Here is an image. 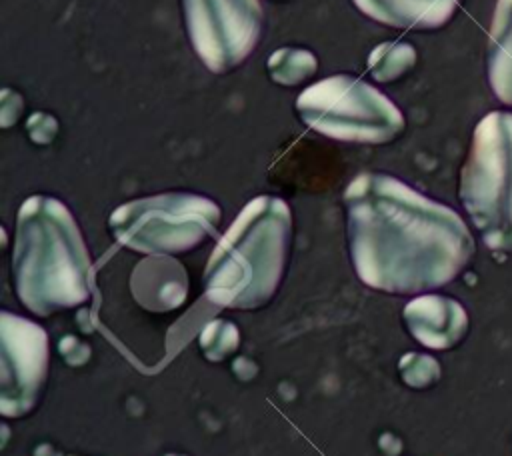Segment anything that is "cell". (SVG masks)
Masks as SVG:
<instances>
[{
	"label": "cell",
	"instance_id": "1",
	"mask_svg": "<svg viewBox=\"0 0 512 456\" xmlns=\"http://www.w3.org/2000/svg\"><path fill=\"white\" fill-rule=\"evenodd\" d=\"M344 208L354 270L374 290H436L474 254V238L452 208L394 176L358 174L344 190Z\"/></svg>",
	"mask_w": 512,
	"mask_h": 456
},
{
	"label": "cell",
	"instance_id": "2",
	"mask_svg": "<svg viewBox=\"0 0 512 456\" xmlns=\"http://www.w3.org/2000/svg\"><path fill=\"white\" fill-rule=\"evenodd\" d=\"M12 276L20 302L38 316L74 308L92 294V264L70 210L30 196L16 218Z\"/></svg>",
	"mask_w": 512,
	"mask_h": 456
},
{
	"label": "cell",
	"instance_id": "3",
	"mask_svg": "<svg viewBox=\"0 0 512 456\" xmlns=\"http://www.w3.org/2000/svg\"><path fill=\"white\" fill-rule=\"evenodd\" d=\"M292 214L276 196L252 198L218 240L204 270L206 298L254 310L276 294L290 252Z\"/></svg>",
	"mask_w": 512,
	"mask_h": 456
},
{
	"label": "cell",
	"instance_id": "4",
	"mask_svg": "<svg viewBox=\"0 0 512 456\" xmlns=\"http://www.w3.org/2000/svg\"><path fill=\"white\" fill-rule=\"evenodd\" d=\"M460 202L484 244L512 252V112L486 114L460 174Z\"/></svg>",
	"mask_w": 512,
	"mask_h": 456
},
{
	"label": "cell",
	"instance_id": "5",
	"mask_svg": "<svg viewBox=\"0 0 512 456\" xmlns=\"http://www.w3.org/2000/svg\"><path fill=\"white\" fill-rule=\"evenodd\" d=\"M220 208L190 192H166L120 204L108 220L114 238L148 256H172L198 248L216 234Z\"/></svg>",
	"mask_w": 512,
	"mask_h": 456
},
{
	"label": "cell",
	"instance_id": "6",
	"mask_svg": "<svg viewBox=\"0 0 512 456\" xmlns=\"http://www.w3.org/2000/svg\"><path fill=\"white\" fill-rule=\"evenodd\" d=\"M300 120L342 142L386 144L404 130L398 106L368 82L336 74L308 86L296 98Z\"/></svg>",
	"mask_w": 512,
	"mask_h": 456
},
{
	"label": "cell",
	"instance_id": "7",
	"mask_svg": "<svg viewBox=\"0 0 512 456\" xmlns=\"http://www.w3.org/2000/svg\"><path fill=\"white\" fill-rule=\"evenodd\" d=\"M182 12L196 56L216 74L242 64L260 38L258 0H182Z\"/></svg>",
	"mask_w": 512,
	"mask_h": 456
},
{
	"label": "cell",
	"instance_id": "8",
	"mask_svg": "<svg viewBox=\"0 0 512 456\" xmlns=\"http://www.w3.org/2000/svg\"><path fill=\"white\" fill-rule=\"evenodd\" d=\"M2 398L0 412L6 418L28 414L48 376V334L42 326L2 312Z\"/></svg>",
	"mask_w": 512,
	"mask_h": 456
},
{
	"label": "cell",
	"instance_id": "9",
	"mask_svg": "<svg viewBox=\"0 0 512 456\" xmlns=\"http://www.w3.org/2000/svg\"><path fill=\"white\" fill-rule=\"evenodd\" d=\"M408 332L424 346L448 350L456 346L466 330L468 316L460 302L440 294H422L404 306Z\"/></svg>",
	"mask_w": 512,
	"mask_h": 456
},
{
	"label": "cell",
	"instance_id": "10",
	"mask_svg": "<svg viewBox=\"0 0 512 456\" xmlns=\"http://www.w3.org/2000/svg\"><path fill=\"white\" fill-rule=\"evenodd\" d=\"M130 288L142 308L168 312L186 300L188 280L180 262L170 256H150L134 268Z\"/></svg>",
	"mask_w": 512,
	"mask_h": 456
},
{
	"label": "cell",
	"instance_id": "11",
	"mask_svg": "<svg viewBox=\"0 0 512 456\" xmlns=\"http://www.w3.org/2000/svg\"><path fill=\"white\" fill-rule=\"evenodd\" d=\"M368 18L404 30H434L444 26L462 0H352Z\"/></svg>",
	"mask_w": 512,
	"mask_h": 456
},
{
	"label": "cell",
	"instance_id": "12",
	"mask_svg": "<svg viewBox=\"0 0 512 456\" xmlns=\"http://www.w3.org/2000/svg\"><path fill=\"white\" fill-rule=\"evenodd\" d=\"M486 72L494 96L512 106V0H498L488 34Z\"/></svg>",
	"mask_w": 512,
	"mask_h": 456
},
{
	"label": "cell",
	"instance_id": "13",
	"mask_svg": "<svg viewBox=\"0 0 512 456\" xmlns=\"http://www.w3.org/2000/svg\"><path fill=\"white\" fill-rule=\"evenodd\" d=\"M416 64V50L408 42H382L368 56V70L378 82L402 78Z\"/></svg>",
	"mask_w": 512,
	"mask_h": 456
},
{
	"label": "cell",
	"instance_id": "14",
	"mask_svg": "<svg viewBox=\"0 0 512 456\" xmlns=\"http://www.w3.org/2000/svg\"><path fill=\"white\" fill-rule=\"evenodd\" d=\"M266 66L276 84L296 86L316 72L318 60L304 48H280L268 56Z\"/></svg>",
	"mask_w": 512,
	"mask_h": 456
},
{
	"label": "cell",
	"instance_id": "15",
	"mask_svg": "<svg viewBox=\"0 0 512 456\" xmlns=\"http://www.w3.org/2000/svg\"><path fill=\"white\" fill-rule=\"evenodd\" d=\"M240 344V332L230 320H212L210 324L204 326L200 334V348L202 354L212 360L220 362L226 356H230Z\"/></svg>",
	"mask_w": 512,
	"mask_h": 456
},
{
	"label": "cell",
	"instance_id": "16",
	"mask_svg": "<svg viewBox=\"0 0 512 456\" xmlns=\"http://www.w3.org/2000/svg\"><path fill=\"white\" fill-rule=\"evenodd\" d=\"M398 370L402 380L412 388H426L440 378V366L432 356L408 352L400 358Z\"/></svg>",
	"mask_w": 512,
	"mask_h": 456
},
{
	"label": "cell",
	"instance_id": "17",
	"mask_svg": "<svg viewBox=\"0 0 512 456\" xmlns=\"http://www.w3.org/2000/svg\"><path fill=\"white\" fill-rule=\"evenodd\" d=\"M26 130H28V136L36 144H48V142H52V138L58 130V124L50 114L34 112L26 122Z\"/></svg>",
	"mask_w": 512,
	"mask_h": 456
},
{
	"label": "cell",
	"instance_id": "18",
	"mask_svg": "<svg viewBox=\"0 0 512 456\" xmlns=\"http://www.w3.org/2000/svg\"><path fill=\"white\" fill-rule=\"evenodd\" d=\"M22 112V98L18 92L6 88L2 92V104H0V118H2V126L8 128L12 122L18 120Z\"/></svg>",
	"mask_w": 512,
	"mask_h": 456
}]
</instances>
